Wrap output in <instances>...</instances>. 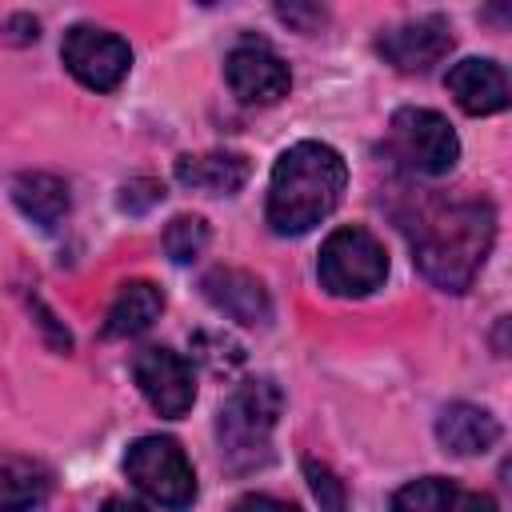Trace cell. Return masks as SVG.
Masks as SVG:
<instances>
[{
  "label": "cell",
  "mask_w": 512,
  "mask_h": 512,
  "mask_svg": "<svg viewBox=\"0 0 512 512\" xmlns=\"http://www.w3.org/2000/svg\"><path fill=\"white\" fill-rule=\"evenodd\" d=\"M104 512H148V508H140V504L124 500V496H112V500H104Z\"/></svg>",
  "instance_id": "cell-24"
},
{
  "label": "cell",
  "mask_w": 512,
  "mask_h": 512,
  "mask_svg": "<svg viewBox=\"0 0 512 512\" xmlns=\"http://www.w3.org/2000/svg\"><path fill=\"white\" fill-rule=\"evenodd\" d=\"M392 512H500L488 492L460 488L444 476H424L392 496Z\"/></svg>",
  "instance_id": "cell-13"
},
{
  "label": "cell",
  "mask_w": 512,
  "mask_h": 512,
  "mask_svg": "<svg viewBox=\"0 0 512 512\" xmlns=\"http://www.w3.org/2000/svg\"><path fill=\"white\" fill-rule=\"evenodd\" d=\"M208 244V224L204 216H176L168 228H164V252L176 260V264H192Z\"/></svg>",
  "instance_id": "cell-19"
},
{
  "label": "cell",
  "mask_w": 512,
  "mask_h": 512,
  "mask_svg": "<svg viewBox=\"0 0 512 512\" xmlns=\"http://www.w3.org/2000/svg\"><path fill=\"white\" fill-rule=\"evenodd\" d=\"M52 488L48 468L24 456H0V512H32Z\"/></svg>",
  "instance_id": "cell-18"
},
{
  "label": "cell",
  "mask_w": 512,
  "mask_h": 512,
  "mask_svg": "<svg viewBox=\"0 0 512 512\" xmlns=\"http://www.w3.org/2000/svg\"><path fill=\"white\" fill-rule=\"evenodd\" d=\"M208 304L216 312H224L228 320L236 324H248V328H264L272 320V300H268V288L260 284V276L244 272V268H212L204 280H200Z\"/></svg>",
  "instance_id": "cell-11"
},
{
  "label": "cell",
  "mask_w": 512,
  "mask_h": 512,
  "mask_svg": "<svg viewBox=\"0 0 512 512\" xmlns=\"http://www.w3.org/2000/svg\"><path fill=\"white\" fill-rule=\"evenodd\" d=\"M224 72H228L232 96L244 104H276L280 96H288V84H292L288 64L260 40L232 48L224 60Z\"/></svg>",
  "instance_id": "cell-10"
},
{
  "label": "cell",
  "mask_w": 512,
  "mask_h": 512,
  "mask_svg": "<svg viewBox=\"0 0 512 512\" xmlns=\"http://www.w3.org/2000/svg\"><path fill=\"white\" fill-rule=\"evenodd\" d=\"M348 184V164L332 144L300 140L280 152L268 184V224L276 236H300L316 228L340 204Z\"/></svg>",
  "instance_id": "cell-2"
},
{
  "label": "cell",
  "mask_w": 512,
  "mask_h": 512,
  "mask_svg": "<svg viewBox=\"0 0 512 512\" xmlns=\"http://www.w3.org/2000/svg\"><path fill=\"white\" fill-rule=\"evenodd\" d=\"M284 392L272 380H244L216 412L220 460L228 472H252L272 460V428L280 420Z\"/></svg>",
  "instance_id": "cell-3"
},
{
  "label": "cell",
  "mask_w": 512,
  "mask_h": 512,
  "mask_svg": "<svg viewBox=\"0 0 512 512\" xmlns=\"http://www.w3.org/2000/svg\"><path fill=\"white\" fill-rule=\"evenodd\" d=\"M248 176H252V164L240 152H204V156L176 160V180L208 196H236L248 184Z\"/></svg>",
  "instance_id": "cell-14"
},
{
  "label": "cell",
  "mask_w": 512,
  "mask_h": 512,
  "mask_svg": "<svg viewBox=\"0 0 512 512\" xmlns=\"http://www.w3.org/2000/svg\"><path fill=\"white\" fill-rule=\"evenodd\" d=\"M124 472L152 504L168 512H184L196 500V472L184 448L168 436H140L124 456Z\"/></svg>",
  "instance_id": "cell-5"
},
{
  "label": "cell",
  "mask_w": 512,
  "mask_h": 512,
  "mask_svg": "<svg viewBox=\"0 0 512 512\" xmlns=\"http://www.w3.org/2000/svg\"><path fill=\"white\" fill-rule=\"evenodd\" d=\"M316 276L332 296H368L388 276V252L368 228H336L320 244Z\"/></svg>",
  "instance_id": "cell-4"
},
{
  "label": "cell",
  "mask_w": 512,
  "mask_h": 512,
  "mask_svg": "<svg viewBox=\"0 0 512 512\" xmlns=\"http://www.w3.org/2000/svg\"><path fill=\"white\" fill-rule=\"evenodd\" d=\"M160 200H164V184H160V180H148V176L128 180V184L120 188V208H124V212H148V208L160 204Z\"/></svg>",
  "instance_id": "cell-21"
},
{
  "label": "cell",
  "mask_w": 512,
  "mask_h": 512,
  "mask_svg": "<svg viewBox=\"0 0 512 512\" xmlns=\"http://www.w3.org/2000/svg\"><path fill=\"white\" fill-rule=\"evenodd\" d=\"M412 260L440 292H464L488 260L496 236V212L488 200H424L404 224Z\"/></svg>",
  "instance_id": "cell-1"
},
{
  "label": "cell",
  "mask_w": 512,
  "mask_h": 512,
  "mask_svg": "<svg viewBox=\"0 0 512 512\" xmlns=\"http://www.w3.org/2000/svg\"><path fill=\"white\" fill-rule=\"evenodd\" d=\"M280 20L300 24V32H312V24H320L324 12H320V8H296V4H288V8H280Z\"/></svg>",
  "instance_id": "cell-23"
},
{
  "label": "cell",
  "mask_w": 512,
  "mask_h": 512,
  "mask_svg": "<svg viewBox=\"0 0 512 512\" xmlns=\"http://www.w3.org/2000/svg\"><path fill=\"white\" fill-rule=\"evenodd\" d=\"M444 88L468 116H492V112L508 108V76L496 60L468 56V60L452 64L444 76Z\"/></svg>",
  "instance_id": "cell-12"
},
{
  "label": "cell",
  "mask_w": 512,
  "mask_h": 512,
  "mask_svg": "<svg viewBox=\"0 0 512 512\" xmlns=\"http://www.w3.org/2000/svg\"><path fill=\"white\" fill-rule=\"evenodd\" d=\"M304 472H308V484H312V492H316L320 508H324V512H344V488H340V480L332 476V468H328V464L308 460V464H304Z\"/></svg>",
  "instance_id": "cell-20"
},
{
  "label": "cell",
  "mask_w": 512,
  "mask_h": 512,
  "mask_svg": "<svg viewBox=\"0 0 512 512\" xmlns=\"http://www.w3.org/2000/svg\"><path fill=\"white\" fill-rule=\"evenodd\" d=\"M232 512H300L292 500H280V496H268V492H248L232 504Z\"/></svg>",
  "instance_id": "cell-22"
},
{
  "label": "cell",
  "mask_w": 512,
  "mask_h": 512,
  "mask_svg": "<svg viewBox=\"0 0 512 512\" xmlns=\"http://www.w3.org/2000/svg\"><path fill=\"white\" fill-rule=\"evenodd\" d=\"M164 312V292L152 280H128L104 320V336L124 340V336H140L144 328H152V320Z\"/></svg>",
  "instance_id": "cell-17"
},
{
  "label": "cell",
  "mask_w": 512,
  "mask_h": 512,
  "mask_svg": "<svg viewBox=\"0 0 512 512\" xmlns=\"http://www.w3.org/2000/svg\"><path fill=\"white\" fill-rule=\"evenodd\" d=\"M132 376H136L144 400L160 416H168V420H180L192 408V400H196L192 364L180 352H172V348H144V352H136Z\"/></svg>",
  "instance_id": "cell-8"
},
{
  "label": "cell",
  "mask_w": 512,
  "mask_h": 512,
  "mask_svg": "<svg viewBox=\"0 0 512 512\" xmlns=\"http://www.w3.org/2000/svg\"><path fill=\"white\" fill-rule=\"evenodd\" d=\"M388 156L416 176H444L460 160L452 124L432 108H400L388 124Z\"/></svg>",
  "instance_id": "cell-6"
},
{
  "label": "cell",
  "mask_w": 512,
  "mask_h": 512,
  "mask_svg": "<svg viewBox=\"0 0 512 512\" xmlns=\"http://www.w3.org/2000/svg\"><path fill=\"white\" fill-rule=\"evenodd\" d=\"M436 440L452 456H480L500 440V420L476 404H448L436 420Z\"/></svg>",
  "instance_id": "cell-15"
},
{
  "label": "cell",
  "mask_w": 512,
  "mask_h": 512,
  "mask_svg": "<svg viewBox=\"0 0 512 512\" xmlns=\"http://www.w3.org/2000/svg\"><path fill=\"white\" fill-rule=\"evenodd\" d=\"M452 48V24L444 16H416L376 36V52L400 72H428Z\"/></svg>",
  "instance_id": "cell-9"
},
{
  "label": "cell",
  "mask_w": 512,
  "mask_h": 512,
  "mask_svg": "<svg viewBox=\"0 0 512 512\" xmlns=\"http://www.w3.org/2000/svg\"><path fill=\"white\" fill-rule=\"evenodd\" d=\"M12 200H16V208H20L32 224H40V228H48V232H52V228L68 216V208H72L68 184H64L60 176H52V172H20L16 184H12Z\"/></svg>",
  "instance_id": "cell-16"
},
{
  "label": "cell",
  "mask_w": 512,
  "mask_h": 512,
  "mask_svg": "<svg viewBox=\"0 0 512 512\" xmlns=\"http://www.w3.org/2000/svg\"><path fill=\"white\" fill-rule=\"evenodd\" d=\"M64 68L92 92H112L124 84L128 68H132V48L128 40H120L116 32L92 28V24H76L64 32L60 44Z\"/></svg>",
  "instance_id": "cell-7"
}]
</instances>
